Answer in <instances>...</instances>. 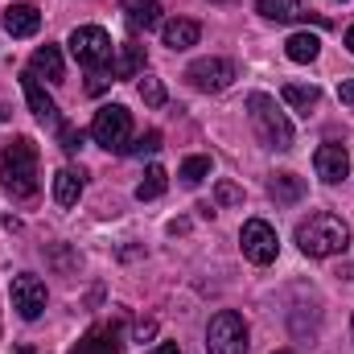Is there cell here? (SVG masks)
Returning a JSON list of instances; mask_svg holds the SVG:
<instances>
[{"label":"cell","mask_w":354,"mask_h":354,"mask_svg":"<svg viewBox=\"0 0 354 354\" xmlns=\"http://www.w3.org/2000/svg\"><path fill=\"white\" fill-rule=\"evenodd\" d=\"M37 145L29 136H12L4 149H0V181L12 198H33L37 194Z\"/></svg>","instance_id":"6da1fadb"},{"label":"cell","mask_w":354,"mask_h":354,"mask_svg":"<svg viewBox=\"0 0 354 354\" xmlns=\"http://www.w3.org/2000/svg\"><path fill=\"white\" fill-rule=\"evenodd\" d=\"M297 243H301L305 256L326 260V256H338V252L351 248V227H346L338 214L322 210V214H309V218L297 227Z\"/></svg>","instance_id":"7a4b0ae2"},{"label":"cell","mask_w":354,"mask_h":354,"mask_svg":"<svg viewBox=\"0 0 354 354\" xmlns=\"http://www.w3.org/2000/svg\"><path fill=\"white\" fill-rule=\"evenodd\" d=\"M248 115H252V124H256V132H260V140H264L268 149H276V153H288L292 149V124L276 107L272 95H264V91L248 95Z\"/></svg>","instance_id":"3957f363"},{"label":"cell","mask_w":354,"mask_h":354,"mask_svg":"<svg viewBox=\"0 0 354 354\" xmlns=\"http://www.w3.org/2000/svg\"><path fill=\"white\" fill-rule=\"evenodd\" d=\"M91 136H95V145H103L107 153H128V145H132V111L120 107V103L99 107L95 120H91Z\"/></svg>","instance_id":"277c9868"},{"label":"cell","mask_w":354,"mask_h":354,"mask_svg":"<svg viewBox=\"0 0 354 354\" xmlns=\"http://www.w3.org/2000/svg\"><path fill=\"white\" fill-rule=\"evenodd\" d=\"M206 354H248V326L235 309H223L206 326Z\"/></svg>","instance_id":"5b68a950"},{"label":"cell","mask_w":354,"mask_h":354,"mask_svg":"<svg viewBox=\"0 0 354 354\" xmlns=\"http://www.w3.org/2000/svg\"><path fill=\"white\" fill-rule=\"evenodd\" d=\"M66 46H71L75 62L87 66V71H99V66L111 62V37H107V29H99V25H79Z\"/></svg>","instance_id":"8992f818"},{"label":"cell","mask_w":354,"mask_h":354,"mask_svg":"<svg viewBox=\"0 0 354 354\" xmlns=\"http://www.w3.org/2000/svg\"><path fill=\"white\" fill-rule=\"evenodd\" d=\"M185 79L194 83L198 91H227L235 79H239V71H235V62L231 58H198V62H189V71H185Z\"/></svg>","instance_id":"52a82bcc"},{"label":"cell","mask_w":354,"mask_h":354,"mask_svg":"<svg viewBox=\"0 0 354 354\" xmlns=\"http://www.w3.org/2000/svg\"><path fill=\"white\" fill-rule=\"evenodd\" d=\"M239 248H243V256L252 264H272L276 252H280V239H276V231L268 227L264 218H248L243 231H239Z\"/></svg>","instance_id":"ba28073f"},{"label":"cell","mask_w":354,"mask_h":354,"mask_svg":"<svg viewBox=\"0 0 354 354\" xmlns=\"http://www.w3.org/2000/svg\"><path fill=\"white\" fill-rule=\"evenodd\" d=\"M8 297H12V309H17L25 322L41 317V309H46V284H41L33 272H21V276H12V284H8Z\"/></svg>","instance_id":"9c48e42d"},{"label":"cell","mask_w":354,"mask_h":354,"mask_svg":"<svg viewBox=\"0 0 354 354\" xmlns=\"http://www.w3.org/2000/svg\"><path fill=\"white\" fill-rule=\"evenodd\" d=\"M313 165H317V177L322 181L338 185V181H346V174H351V153L342 145H322L313 153Z\"/></svg>","instance_id":"30bf717a"},{"label":"cell","mask_w":354,"mask_h":354,"mask_svg":"<svg viewBox=\"0 0 354 354\" xmlns=\"http://www.w3.org/2000/svg\"><path fill=\"white\" fill-rule=\"evenodd\" d=\"M21 91H25V99H29V111L41 120V124H62L58 120V103L46 95V87L37 83V75L29 71V75H21Z\"/></svg>","instance_id":"8fae6325"},{"label":"cell","mask_w":354,"mask_h":354,"mask_svg":"<svg viewBox=\"0 0 354 354\" xmlns=\"http://www.w3.org/2000/svg\"><path fill=\"white\" fill-rule=\"evenodd\" d=\"M124 342H120V330L115 326H91L83 334L79 346H71V354H120Z\"/></svg>","instance_id":"7c38bea8"},{"label":"cell","mask_w":354,"mask_h":354,"mask_svg":"<svg viewBox=\"0 0 354 354\" xmlns=\"http://www.w3.org/2000/svg\"><path fill=\"white\" fill-rule=\"evenodd\" d=\"M4 29H8L12 37H33V33L41 29V12H37L33 4H8V8H4Z\"/></svg>","instance_id":"4fadbf2b"},{"label":"cell","mask_w":354,"mask_h":354,"mask_svg":"<svg viewBox=\"0 0 354 354\" xmlns=\"http://www.w3.org/2000/svg\"><path fill=\"white\" fill-rule=\"evenodd\" d=\"M161 37H165L169 50H189V46H198L202 25L189 21V17H177V21H165V25H161Z\"/></svg>","instance_id":"5bb4252c"},{"label":"cell","mask_w":354,"mask_h":354,"mask_svg":"<svg viewBox=\"0 0 354 354\" xmlns=\"http://www.w3.org/2000/svg\"><path fill=\"white\" fill-rule=\"evenodd\" d=\"M124 17L132 29H157L161 25V4L157 0H120Z\"/></svg>","instance_id":"9a60e30c"},{"label":"cell","mask_w":354,"mask_h":354,"mask_svg":"<svg viewBox=\"0 0 354 354\" xmlns=\"http://www.w3.org/2000/svg\"><path fill=\"white\" fill-rule=\"evenodd\" d=\"M29 71H33L37 79L58 83V79H62V50H58V46H37L33 58H29Z\"/></svg>","instance_id":"2e32d148"},{"label":"cell","mask_w":354,"mask_h":354,"mask_svg":"<svg viewBox=\"0 0 354 354\" xmlns=\"http://www.w3.org/2000/svg\"><path fill=\"white\" fill-rule=\"evenodd\" d=\"M260 8V17L268 21H276V25H288V21H305V0H260L256 4Z\"/></svg>","instance_id":"e0dca14e"},{"label":"cell","mask_w":354,"mask_h":354,"mask_svg":"<svg viewBox=\"0 0 354 354\" xmlns=\"http://www.w3.org/2000/svg\"><path fill=\"white\" fill-rule=\"evenodd\" d=\"M268 194H272L276 206H292V202L305 198V181H301L297 174H276L272 181H268Z\"/></svg>","instance_id":"ac0fdd59"},{"label":"cell","mask_w":354,"mask_h":354,"mask_svg":"<svg viewBox=\"0 0 354 354\" xmlns=\"http://www.w3.org/2000/svg\"><path fill=\"white\" fill-rule=\"evenodd\" d=\"M140 71H145V46H136V41L120 46V54L111 62V75L115 79H140Z\"/></svg>","instance_id":"d6986e66"},{"label":"cell","mask_w":354,"mask_h":354,"mask_svg":"<svg viewBox=\"0 0 354 354\" xmlns=\"http://www.w3.org/2000/svg\"><path fill=\"white\" fill-rule=\"evenodd\" d=\"M284 54H288L292 62H313V58L322 54V37H317V33H292V37L284 41Z\"/></svg>","instance_id":"ffe728a7"},{"label":"cell","mask_w":354,"mask_h":354,"mask_svg":"<svg viewBox=\"0 0 354 354\" xmlns=\"http://www.w3.org/2000/svg\"><path fill=\"white\" fill-rule=\"evenodd\" d=\"M79 194H83V177L75 174V169H58L54 174V202L58 206H75Z\"/></svg>","instance_id":"44dd1931"},{"label":"cell","mask_w":354,"mask_h":354,"mask_svg":"<svg viewBox=\"0 0 354 354\" xmlns=\"http://www.w3.org/2000/svg\"><path fill=\"white\" fill-rule=\"evenodd\" d=\"M284 103H288L292 111L309 115V111L322 103V91H317V87H301V83H288V87H284Z\"/></svg>","instance_id":"7402d4cb"},{"label":"cell","mask_w":354,"mask_h":354,"mask_svg":"<svg viewBox=\"0 0 354 354\" xmlns=\"http://www.w3.org/2000/svg\"><path fill=\"white\" fill-rule=\"evenodd\" d=\"M165 185H169V174H165L161 165H149V169H145V181L136 185V198H140V202H153V198L165 194Z\"/></svg>","instance_id":"603a6c76"},{"label":"cell","mask_w":354,"mask_h":354,"mask_svg":"<svg viewBox=\"0 0 354 354\" xmlns=\"http://www.w3.org/2000/svg\"><path fill=\"white\" fill-rule=\"evenodd\" d=\"M177 177H181L185 185H198L202 177H210V157H189V161H181Z\"/></svg>","instance_id":"cb8c5ba5"},{"label":"cell","mask_w":354,"mask_h":354,"mask_svg":"<svg viewBox=\"0 0 354 354\" xmlns=\"http://www.w3.org/2000/svg\"><path fill=\"white\" fill-rule=\"evenodd\" d=\"M161 149V132L153 128V132H145V136H136L132 145H128V157H153Z\"/></svg>","instance_id":"d4e9b609"},{"label":"cell","mask_w":354,"mask_h":354,"mask_svg":"<svg viewBox=\"0 0 354 354\" xmlns=\"http://www.w3.org/2000/svg\"><path fill=\"white\" fill-rule=\"evenodd\" d=\"M140 99H145L149 107H161V103H165V87H161V79L140 75Z\"/></svg>","instance_id":"484cf974"},{"label":"cell","mask_w":354,"mask_h":354,"mask_svg":"<svg viewBox=\"0 0 354 354\" xmlns=\"http://www.w3.org/2000/svg\"><path fill=\"white\" fill-rule=\"evenodd\" d=\"M214 202H218V206H239V202H243V189H239L235 181H218V185H214Z\"/></svg>","instance_id":"4316f807"},{"label":"cell","mask_w":354,"mask_h":354,"mask_svg":"<svg viewBox=\"0 0 354 354\" xmlns=\"http://www.w3.org/2000/svg\"><path fill=\"white\" fill-rule=\"evenodd\" d=\"M62 149H66V153H79V149H83V132L71 128V124H62Z\"/></svg>","instance_id":"83f0119b"},{"label":"cell","mask_w":354,"mask_h":354,"mask_svg":"<svg viewBox=\"0 0 354 354\" xmlns=\"http://www.w3.org/2000/svg\"><path fill=\"white\" fill-rule=\"evenodd\" d=\"M338 99H342L346 107H354V79H346V83L338 87Z\"/></svg>","instance_id":"f1b7e54d"},{"label":"cell","mask_w":354,"mask_h":354,"mask_svg":"<svg viewBox=\"0 0 354 354\" xmlns=\"http://www.w3.org/2000/svg\"><path fill=\"white\" fill-rule=\"evenodd\" d=\"M149 354H185V351H181L177 342H161V346H153Z\"/></svg>","instance_id":"f546056e"},{"label":"cell","mask_w":354,"mask_h":354,"mask_svg":"<svg viewBox=\"0 0 354 354\" xmlns=\"http://www.w3.org/2000/svg\"><path fill=\"white\" fill-rule=\"evenodd\" d=\"M103 83H107V79H103V75H95V79L87 83V91H91V95H99V91H103Z\"/></svg>","instance_id":"4dcf8cb0"},{"label":"cell","mask_w":354,"mask_h":354,"mask_svg":"<svg viewBox=\"0 0 354 354\" xmlns=\"http://www.w3.org/2000/svg\"><path fill=\"white\" fill-rule=\"evenodd\" d=\"M346 50H351V54H354V25H351V29H346Z\"/></svg>","instance_id":"1f68e13d"},{"label":"cell","mask_w":354,"mask_h":354,"mask_svg":"<svg viewBox=\"0 0 354 354\" xmlns=\"http://www.w3.org/2000/svg\"><path fill=\"white\" fill-rule=\"evenodd\" d=\"M351 334H354V317H351Z\"/></svg>","instance_id":"d6a6232c"},{"label":"cell","mask_w":354,"mask_h":354,"mask_svg":"<svg viewBox=\"0 0 354 354\" xmlns=\"http://www.w3.org/2000/svg\"><path fill=\"white\" fill-rule=\"evenodd\" d=\"M276 354H292V351H276Z\"/></svg>","instance_id":"836d02e7"}]
</instances>
